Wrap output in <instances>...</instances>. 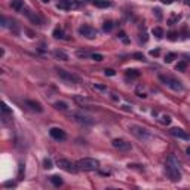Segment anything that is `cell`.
I'll return each mask as SVG.
<instances>
[{
    "label": "cell",
    "instance_id": "18",
    "mask_svg": "<svg viewBox=\"0 0 190 190\" xmlns=\"http://www.w3.org/2000/svg\"><path fill=\"white\" fill-rule=\"evenodd\" d=\"M50 183H52L54 186H57V187H59V186H62V178L59 175H52L50 177Z\"/></svg>",
    "mask_w": 190,
    "mask_h": 190
},
{
    "label": "cell",
    "instance_id": "42",
    "mask_svg": "<svg viewBox=\"0 0 190 190\" xmlns=\"http://www.w3.org/2000/svg\"><path fill=\"white\" fill-rule=\"evenodd\" d=\"M111 98H113V99H115V101H119V97H117L116 94H113V95H111Z\"/></svg>",
    "mask_w": 190,
    "mask_h": 190
},
{
    "label": "cell",
    "instance_id": "8",
    "mask_svg": "<svg viewBox=\"0 0 190 190\" xmlns=\"http://www.w3.org/2000/svg\"><path fill=\"white\" fill-rule=\"evenodd\" d=\"M111 144H113V147H115V149H117V150H120V151H129V150L132 149L131 143L122 140V138H115V140L111 141Z\"/></svg>",
    "mask_w": 190,
    "mask_h": 190
},
{
    "label": "cell",
    "instance_id": "27",
    "mask_svg": "<svg viewBox=\"0 0 190 190\" xmlns=\"http://www.w3.org/2000/svg\"><path fill=\"white\" fill-rule=\"evenodd\" d=\"M180 18H181L180 15H172V17H171V19L168 21V24H169V25H172L174 22H177V21H180Z\"/></svg>",
    "mask_w": 190,
    "mask_h": 190
},
{
    "label": "cell",
    "instance_id": "23",
    "mask_svg": "<svg viewBox=\"0 0 190 190\" xmlns=\"http://www.w3.org/2000/svg\"><path fill=\"white\" fill-rule=\"evenodd\" d=\"M115 27V24H113L111 21H106L104 24H103V30L106 31V33H108V31H111V28Z\"/></svg>",
    "mask_w": 190,
    "mask_h": 190
},
{
    "label": "cell",
    "instance_id": "6",
    "mask_svg": "<svg viewBox=\"0 0 190 190\" xmlns=\"http://www.w3.org/2000/svg\"><path fill=\"white\" fill-rule=\"evenodd\" d=\"M57 8L61 10H71V9H77L79 2L77 0H59L57 3Z\"/></svg>",
    "mask_w": 190,
    "mask_h": 190
},
{
    "label": "cell",
    "instance_id": "19",
    "mask_svg": "<svg viewBox=\"0 0 190 190\" xmlns=\"http://www.w3.org/2000/svg\"><path fill=\"white\" fill-rule=\"evenodd\" d=\"M54 107H55L57 110H61V111H64V110H67V108H68L67 103H64V101H57V103L54 104Z\"/></svg>",
    "mask_w": 190,
    "mask_h": 190
},
{
    "label": "cell",
    "instance_id": "43",
    "mask_svg": "<svg viewBox=\"0 0 190 190\" xmlns=\"http://www.w3.org/2000/svg\"><path fill=\"white\" fill-rule=\"evenodd\" d=\"M186 151H187V155L190 156V147H187V150H186Z\"/></svg>",
    "mask_w": 190,
    "mask_h": 190
},
{
    "label": "cell",
    "instance_id": "13",
    "mask_svg": "<svg viewBox=\"0 0 190 190\" xmlns=\"http://www.w3.org/2000/svg\"><path fill=\"white\" fill-rule=\"evenodd\" d=\"M24 14L27 15L34 24H42V18L40 17H37L36 14H33V10H30V9H24Z\"/></svg>",
    "mask_w": 190,
    "mask_h": 190
},
{
    "label": "cell",
    "instance_id": "4",
    "mask_svg": "<svg viewBox=\"0 0 190 190\" xmlns=\"http://www.w3.org/2000/svg\"><path fill=\"white\" fill-rule=\"evenodd\" d=\"M57 165L62 169V171H66V172H77L79 171V168H77V165H74L73 162H70L68 159H58V162H57Z\"/></svg>",
    "mask_w": 190,
    "mask_h": 190
},
{
    "label": "cell",
    "instance_id": "39",
    "mask_svg": "<svg viewBox=\"0 0 190 190\" xmlns=\"http://www.w3.org/2000/svg\"><path fill=\"white\" fill-rule=\"evenodd\" d=\"M5 187H15V183H10V181H8V183L5 184Z\"/></svg>",
    "mask_w": 190,
    "mask_h": 190
},
{
    "label": "cell",
    "instance_id": "16",
    "mask_svg": "<svg viewBox=\"0 0 190 190\" xmlns=\"http://www.w3.org/2000/svg\"><path fill=\"white\" fill-rule=\"evenodd\" d=\"M73 117L77 120V122H80V123H86V125H92L94 123V120L92 119H89V117H85V116H80V115H73Z\"/></svg>",
    "mask_w": 190,
    "mask_h": 190
},
{
    "label": "cell",
    "instance_id": "33",
    "mask_svg": "<svg viewBox=\"0 0 190 190\" xmlns=\"http://www.w3.org/2000/svg\"><path fill=\"white\" fill-rule=\"evenodd\" d=\"M94 89H98V91H106V86H103V85H94Z\"/></svg>",
    "mask_w": 190,
    "mask_h": 190
},
{
    "label": "cell",
    "instance_id": "3",
    "mask_svg": "<svg viewBox=\"0 0 190 190\" xmlns=\"http://www.w3.org/2000/svg\"><path fill=\"white\" fill-rule=\"evenodd\" d=\"M159 79H160V82H163L167 86H169L171 89H174V91H183L181 82L177 80L175 77H171V76H165V74H160Z\"/></svg>",
    "mask_w": 190,
    "mask_h": 190
},
{
    "label": "cell",
    "instance_id": "21",
    "mask_svg": "<svg viewBox=\"0 0 190 190\" xmlns=\"http://www.w3.org/2000/svg\"><path fill=\"white\" fill-rule=\"evenodd\" d=\"M151 33H153V36L156 37V39H162L163 37V30L160 27H155L153 30H151Z\"/></svg>",
    "mask_w": 190,
    "mask_h": 190
},
{
    "label": "cell",
    "instance_id": "38",
    "mask_svg": "<svg viewBox=\"0 0 190 190\" xmlns=\"http://www.w3.org/2000/svg\"><path fill=\"white\" fill-rule=\"evenodd\" d=\"M88 55H89V54H88V52H82V50H79V52H77V57H88Z\"/></svg>",
    "mask_w": 190,
    "mask_h": 190
},
{
    "label": "cell",
    "instance_id": "36",
    "mask_svg": "<svg viewBox=\"0 0 190 190\" xmlns=\"http://www.w3.org/2000/svg\"><path fill=\"white\" fill-rule=\"evenodd\" d=\"M153 12H155V14H156V18H158V19H160V18H162V14H160V9H158V8H156V9H155Z\"/></svg>",
    "mask_w": 190,
    "mask_h": 190
},
{
    "label": "cell",
    "instance_id": "22",
    "mask_svg": "<svg viewBox=\"0 0 190 190\" xmlns=\"http://www.w3.org/2000/svg\"><path fill=\"white\" fill-rule=\"evenodd\" d=\"M54 37H55V39H64V31H62V28L57 27L54 30Z\"/></svg>",
    "mask_w": 190,
    "mask_h": 190
},
{
    "label": "cell",
    "instance_id": "9",
    "mask_svg": "<svg viewBox=\"0 0 190 190\" xmlns=\"http://www.w3.org/2000/svg\"><path fill=\"white\" fill-rule=\"evenodd\" d=\"M79 33L83 37H86V39H89V40H92V39H95V37H97V30L92 28V27H89V25H82V27L79 28Z\"/></svg>",
    "mask_w": 190,
    "mask_h": 190
},
{
    "label": "cell",
    "instance_id": "34",
    "mask_svg": "<svg viewBox=\"0 0 190 190\" xmlns=\"http://www.w3.org/2000/svg\"><path fill=\"white\" fill-rule=\"evenodd\" d=\"M168 39H169V40H175V39H177V33L171 31V33L168 34Z\"/></svg>",
    "mask_w": 190,
    "mask_h": 190
},
{
    "label": "cell",
    "instance_id": "2",
    "mask_svg": "<svg viewBox=\"0 0 190 190\" xmlns=\"http://www.w3.org/2000/svg\"><path fill=\"white\" fill-rule=\"evenodd\" d=\"M180 165H175V163H169L167 162V167H165V171L168 174V177L171 178V181H180L181 180V174H180Z\"/></svg>",
    "mask_w": 190,
    "mask_h": 190
},
{
    "label": "cell",
    "instance_id": "37",
    "mask_svg": "<svg viewBox=\"0 0 190 190\" xmlns=\"http://www.w3.org/2000/svg\"><path fill=\"white\" fill-rule=\"evenodd\" d=\"M119 37H120V39H122V40H123L125 43H128V39H126V34H125L123 31H122V33L119 34Z\"/></svg>",
    "mask_w": 190,
    "mask_h": 190
},
{
    "label": "cell",
    "instance_id": "29",
    "mask_svg": "<svg viewBox=\"0 0 190 190\" xmlns=\"http://www.w3.org/2000/svg\"><path fill=\"white\" fill-rule=\"evenodd\" d=\"M160 122H162L163 125H169V123H171V117H169V116H162Z\"/></svg>",
    "mask_w": 190,
    "mask_h": 190
},
{
    "label": "cell",
    "instance_id": "44",
    "mask_svg": "<svg viewBox=\"0 0 190 190\" xmlns=\"http://www.w3.org/2000/svg\"><path fill=\"white\" fill-rule=\"evenodd\" d=\"M42 2H43V3H49V0H42Z\"/></svg>",
    "mask_w": 190,
    "mask_h": 190
},
{
    "label": "cell",
    "instance_id": "45",
    "mask_svg": "<svg viewBox=\"0 0 190 190\" xmlns=\"http://www.w3.org/2000/svg\"><path fill=\"white\" fill-rule=\"evenodd\" d=\"M186 58H187V59H189V61H190V55H186Z\"/></svg>",
    "mask_w": 190,
    "mask_h": 190
},
{
    "label": "cell",
    "instance_id": "1",
    "mask_svg": "<svg viewBox=\"0 0 190 190\" xmlns=\"http://www.w3.org/2000/svg\"><path fill=\"white\" fill-rule=\"evenodd\" d=\"M77 168L80 171H95L99 168V162L94 158H83L80 160H77Z\"/></svg>",
    "mask_w": 190,
    "mask_h": 190
},
{
    "label": "cell",
    "instance_id": "10",
    "mask_svg": "<svg viewBox=\"0 0 190 190\" xmlns=\"http://www.w3.org/2000/svg\"><path fill=\"white\" fill-rule=\"evenodd\" d=\"M49 134H50V137H52L54 140H58V141H64V140H67V134H66V131H64V129H61V128H50Z\"/></svg>",
    "mask_w": 190,
    "mask_h": 190
},
{
    "label": "cell",
    "instance_id": "30",
    "mask_svg": "<svg viewBox=\"0 0 190 190\" xmlns=\"http://www.w3.org/2000/svg\"><path fill=\"white\" fill-rule=\"evenodd\" d=\"M104 74H106V76H110V77H111V76L116 74V71L113 70V68H106V70H104Z\"/></svg>",
    "mask_w": 190,
    "mask_h": 190
},
{
    "label": "cell",
    "instance_id": "14",
    "mask_svg": "<svg viewBox=\"0 0 190 190\" xmlns=\"http://www.w3.org/2000/svg\"><path fill=\"white\" fill-rule=\"evenodd\" d=\"M91 3L97 8H110L111 6V2H108V0H91Z\"/></svg>",
    "mask_w": 190,
    "mask_h": 190
},
{
    "label": "cell",
    "instance_id": "15",
    "mask_svg": "<svg viewBox=\"0 0 190 190\" xmlns=\"http://www.w3.org/2000/svg\"><path fill=\"white\" fill-rule=\"evenodd\" d=\"M10 6H12V9L17 10V12L24 10V2H22V0H12V2H10Z\"/></svg>",
    "mask_w": 190,
    "mask_h": 190
},
{
    "label": "cell",
    "instance_id": "35",
    "mask_svg": "<svg viewBox=\"0 0 190 190\" xmlns=\"http://www.w3.org/2000/svg\"><path fill=\"white\" fill-rule=\"evenodd\" d=\"M2 110H3V113H5V115H8V113H10V108L6 106V104H3L2 106Z\"/></svg>",
    "mask_w": 190,
    "mask_h": 190
},
{
    "label": "cell",
    "instance_id": "41",
    "mask_svg": "<svg viewBox=\"0 0 190 190\" xmlns=\"http://www.w3.org/2000/svg\"><path fill=\"white\" fill-rule=\"evenodd\" d=\"M2 25H3V27H6V18L5 17H2Z\"/></svg>",
    "mask_w": 190,
    "mask_h": 190
},
{
    "label": "cell",
    "instance_id": "46",
    "mask_svg": "<svg viewBox=\"0 0 190 190\" xmlns=\"http://www.w3.org/2000/svg\"><path fill=\"white\" fill-rule=\"evenodd\" d=\"M186 3H187V5H190V0H186Z\"/></svg>",
    "mask_w": 190,
    "mask_h": 190
},
{
    "label": "cell",
    "instance_id": "17",
    "mask_svg": "<svg viewBox=\"0 0 190 190\" xmlns=\"http://www.w3.org/2000/svg\"><path fill=\"white\" fill-rule=\"evenodd\" d=\"M54 57H55L57 59H61V61H68V55H67L66 52H62V50H55Z\"/></svg>",
    "mask_w": 190,
    "mask_h": 190
},
{
    "label": "cell",
    "instance_id": "11",
    "mask_svg": "<svg viewBox=\"0 0 190 190\" xmlns=\"http://www.w3.org/2000/svg\"><path fill=\"white\" fill-rule=\"evenodd\" d=\"M25 106H27L30 110L37 111V113H42V111H43L42 104H40V103H37V101H34V99H27V101H25Z\"/></svg>",
    "mask_w": 190,
    "mask_h": 190
},
{
    "label": "cell",
    "instance_id": "20",
    "mask_svg": "<svg viewBox=\"0 0 190 190\" xmlns=\"http://www.w3.org/2000/svg\"><path fill=\"white\" fill-rule=\"evenodd\" d=\"M125 76H126V77H131V79H137L138 76H140V71H137V70H126Z\"/></svg>",
    "mask_w": 190,
    "mask_h": 190
},
{
    "label": "cell",
    "instance_id": "7",
    "mask_svg": "<svg viewBox=\"0 0 190 190\" xmlns=\"http://www.w3.org/2000/svg\"><path fill=\"white\" fill-rule=\"evenodd\" d=\"M57 71H58V76H59V77L64 79V80L68 82V83H79V82H80V79H79L76 74H73V73H68V71L62 70V68H59V70H57Z\"/></svg>",
    "mask_w": 190,
    "mask_h": 190
},
{
    "label": "cell",
    "instance_id": "12",
    "mask_svg": "<svg viewBox=\"0 0 190 190\" xmlns=\"http://www.w3.org/2000/svg\"><path fill=\"white\" fill-rule=\"evenodd\" d=\"M171 134H172L174 137H177V138H181V140H190V135H189L186 131H183L181 128H172V129H171Z\"/></svg>",
    "mask_w": 190,
    "mask_h": 190
},
{
    "label": "cell",
    "instance_id": "28",
    "mask_svg": "<svg viewBox=\"0 0 190 190\" xmlns=\"http://www.w3.org/2000/svg\"><path fill=\"white\" fill-rule=\"evenodd\" d=\"M92 59L97 61V62H99V61H103V59H104V57L101 55V54H92Z\"/></svg>",
    "mask_w": 190,
    "mask_h": 190
},
{
    "label": "cell",
    "instance_id": "32",
    "mask_svg": "<svg viewBox=\"0 0 190 190\" xmlns=\"http://www.w3.org/2000/svg\"><path fill=\"white\" fill-rule=\"evenodd\" d=\"M159 54H160V50H159V49H153V50H150V55H151V57H159Z\"/></svg>",
    "mask_w": 190,
    "mask_h": 190
},
{
    "label": "cell",
    "instance_id": "5",
    "mask_svg": "<svg viewBox=\"0 0 190 190\" xmlns=\"http://www.w3.org/2000/svg\"><path fill=\"white\" fill-rule=\"evenodd\" d=\"M131 131H132V134H134L135 137H138V138H140V140H143V141L151 140V135H150V132H149L147 129L141 128V126L132 125V126H131Z\"/></svg>",
    "mask_w": 190,
    "mask_h": 190
},
{
    "label": "cell",
    "instance_id": "26",
    "mask_svg": "<svg viewBox=\"0 0 190 190\" xmlns=\"http://www.w3.org/2000/svg\"><path fill=\"white\" fill-rule=\"evenodd\" d=\"M175 58H177V55H175V54H168V55L165 57V62H172Z\"/></svg>",
    "mask_w": 190,
    "mask_h": 190
},
{
    "label": "cell",
    "instance_id": "25",
    "mask_svg": "<svg viewBox=\"0 0 190 190\" xmlns=\"http://www.w3.org/2000/svg\"><path fill=\"white\" fill-rule=\"evenodd\" d=\"M186 67H187V64H186V61H180L178 62V64H177V70H178V71H184L186 70Z\"/></svg>",
    "mask_w": 190,
    "mask_h": 190
},
{
    "label": "cell",
    "instance_id": "31",
    "mask_svg": "<svg viewBox=\"0 0 190 190\" xmlns=\"http://www.w3.org/2000/svg\"><path fill=\"white\" fill-rule=\"evenodd\" d=\"M134 58H137V59L143 61V59H144V55H143L141 52H135V54H134Z\"/></svg>",
    "mask_w": 190,
    "mask_h": 190
},
{
    "label": "cell",
    "instance_id": "40",
    "mask_svg": "<svg viewBox=\"0 0 190 190\" xmlns=\"http://www.w3.org/2000/svg\"><path fill=\"white\" fill-rule=\"evenodd\" d=\"M160 2H162V3H165V5H171L174 0H160Z\"/></svg>",
    "mask_w": 190,
    "mask_h": 190
},
{
    "label": "cell",
    "instance_id": "24",
    "mask_svg": "<svg viewBox=\"0 0 190 190\" xmlns=\"http://www.w3.org/2000/svg\"><path fill=\"white\" fill-rule=\"evenodd\" d=\"M43 168L45 169H50V168H54V165H52V160L50 159H43Z\"/></svg>",
    "mask_w": 190,
    "mask_h": 190
}]
</instances>
